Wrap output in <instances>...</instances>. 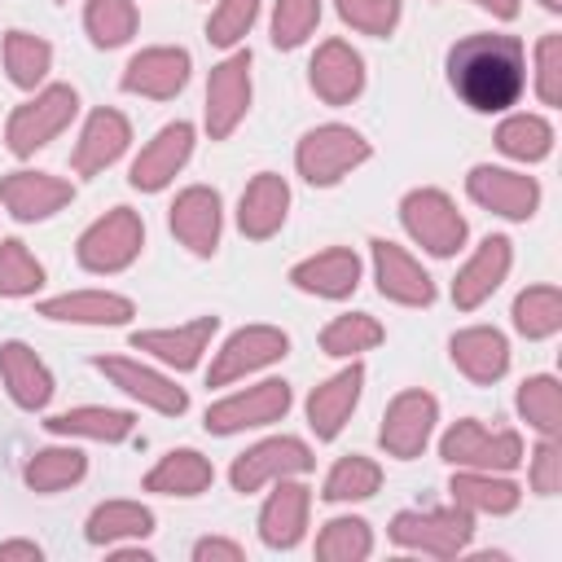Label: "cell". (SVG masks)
I'll return each mask as SVG.
<instances>
[{
	"instance_id": "cell-1",
	"label": "cell",
	"mask_w": 562,
	"mask_h": 562,
	"mask_svg": "<svg viewBox=\"0 0 562 562\" xmlns=\"http://www.w3.org/2000/svg\"><path fill=\"white\" fill-rule=\"evenodd\" d=\"M522 44L514 35H470L448 53V79L470 110H505L522 92Z\"/></svg>"
},
{
	"instance_id": "cell-2",
	"label": "cell",
	"mask_w": 562,
	"mask_h": 562,
	"mask_svg": "<svg viewBox=\"0 0 562 562\" xmlns=\"http://www.w3.org/2000/svg\"><path fill=\"white\" fill-rule=\"evenodd\" d=\"M470 531H474V522H470L465 505L430 509V514H400L395 527H391L395 544H408V549H422V553H439V558H452L470 540Z\"/></svg>"
},
{
	"instance_id": "cell-3",
	"label": "cell",
	"mask_w": 562,
	"mask_h": 562,
	"mask_svg": "<svg viewBox=\"0 0 562 562\" xmlns=\"http://www.w3.org/2000/svg\"><path fill=\"white\" fill-rule=\"evenodd\" d=\"M364 158H369V145L351 127H316L299 145V167H303V176L312 184H329V180H338L347 167H356Z\"/></svg>"
},
{
	"instance_id": "cell-4",
	"label": "cell",
	"mask_w": 562,
	"mask_h": 562,
	"mask_svg": "<svg viewBox=\"0 0 562 562\" xmlns=\"http://www.w3.org/2000/svg\"><path fill=\"white\" fill-rule=\"evenodd\" d=\"M404 224H408V233H413L426 250H435V255H452V250L461 246V237H465L461 215H457L452 202H448L443 193H435V189L404 198Z\"/></svg>"
},
{
	"instance_id": "cell-5",
	"label": "cell",
	"mask_w": 562,
	"mask_h": 562,
	"mask_svg": "<svg viewBox=\"0 0 562 562\" xmlns=\"http://www.w3.org/2000/svg\"><path fill=\"white\" fill-rule=\"evenodd\" d=\"M140 250V220L132 211H110L101 224H92L79 241V259L83 268L97 272H114L123 263H132V255Z\"/></svg>"
},
{
	"instance_id": "cell-6",
	"label": "cell",
	"mask_w": 562,
	"mask_h": 562,
	"mask_svg": "<svg viewBox=\"0 0 562 562\" xmlns=\"http://www.w3.org/2000/svg\"><path fill=\"white\" fill-rule=\"evenodd\" d=\"M443 457L448 461H461V465H483V470H509L518 465L522 448H518V435L509 430H483L479 422H457L448 435H443Z\"/></svg>"
},
{
	"instance_id": "cell-7",
	"label": "cell",
	"mask_w": 562,
	"mask_h": 562,
	"mask_svg": "<svg viewBox=\"0 0 562 562\" xmlns=\"http://www.w3.org/2000/svg\"><path fill=\"white\" fill-rule=\"evenodd\" d=\"M250 53H237L228 57L224 66L211 70V83H206V127L211 136H228L233 123L246 114V101H250Z\"/></svg>"
},
{
	"instance_id": "cell-8",
	"label": "cell",
	"mask_w": 562,
	"mask_h": 562,
	"mask_svg": "<svg viewBox=\"0 0 562 562\" xmlns=\"http://www.w3.org/2000/svg\"><path fill=\"white\" fill-rule=\"evenodd\" d=\"M70 114H75V92H70V88H48L44 97H35L31 105H22V110L9 119V145H13L18 154H31V149H40L48 136H57Z\"/></svg>"
},
{
	"instance_id": "cell-9",
	"label": "cell",
	"mask_w": 562,
	"mask_h": 562,
	"mask_svg": "<svg viewBox=\"0 0 562 562\" xmlns=\"http://www.w3.org/2000/svg\"><path fill=\"white\" fill-rule=\"evenodd\" d=\"M285 408H290V386L285 382H259L246 395H233V400L215 404L206 413V430L228 435V430H241V426H263V422H277Z\"/></svg>"
},
{
	"instance_id": "cell-10",
	"label": "cell",
	"mask_w": 562,
	"mask_h": 562,
	"mask_svg": "<svg viewBox=\"0 0 562 562\" xmlns=\"http://www.w3.org/2000/svg\"><path fill=\"white\" fill-rule=\"evenodd\" d=\"M312 457L299 439H268L259 448H250L237 465H233V487L237 492H255L263 479H285V474H299L307 470Z\"/></svg>"
},
{
	"instance_id": "cell-11",
	"label": "cell",
	"mask_w": 562,
	"mask_h": 562,
	"mask_svg": "<svg viewBox=\"0 0 562 562\" xmlns=\"http://www.w3.org/2000/svg\"><path fill=\"white\" fill-rule=\"evenodd\" d=\"M430 422H435V400L422 395V391H408L391 404L386 413V426H382V448L395 452V457H417L426 435H430Z\"/></svg>"
},
{
	"instance_id": "cell-12",
	"label": "cell",
	"mask_w": 562,
	"mask_h": 562,
	"mask_svg": "<svg viewBox=\"0 0 562 562\" xmlns=\"http://www.w3.org/2000/svg\"><path fill=\"white\" fill-rule=\"evenodd\" d=\"M277 356H285V334H277V329H241V334L228 338V347H224L220 360L211 364V382L224 386V382H233L237 373L259 369V364H268V360H277Z\"/></svg>"
},
{
	"instance_id": "cell-13",
	"label": "cell",
	"mask_w": 562,
	"mask_h": 562,
	"mask_svg": "<svg viewBox=\"0 0 562 562\" xmlns=\"http://www.w3.org/2000/svg\"><path fill=\"white\" fill-rule=\"evenodd\" d=\"M171 228H176V237L189 250L211 255L215 250V237H220V198L211 189L180 193V202L171 206Z\"/></svg>"
},
{
	"instance_id": "cell-14",
	"label": "cell",
	"mask_w": 562,
	"mask_h": 562,
	"mask_svg": "<svg viewBox=\"0 0 562 562\" xmlns=\"http://www.w3.org/2000/svg\"><path fill=\"white\" fill-rule=\"evenodd\" d=\"M189 145H193V127H189V123H171V127H162L158 140L136 158V167H132V184H136V189H162V184L176 176V167L189 158Z\"/></svg>"
},
{
	"instance_id": "cell-15",
	"label": "cell",
	"mask_w": 562,
	"mask_h": 562,
	"mask_svg": "<svg viewBox=\"0 0 562 562\" xmlns=\"http://www.w3.org/2000/svg\"><path fill=\"white\" fill-rule=\"evenodd\" d=\"M470 193L483 202V206H492V211H501V215H514V220H522V215H531L536 211V180H527V176H514V171H492V167H479L474 176H470Z\"/></svg>"
},
{
	"instance_id": "cell-16",
	"label": "cell",
	"mask_w": 562,
	"mask_h": 562,
	"mask_svg": "<svg viewBox=\"0 0 562 562\" xmlns=\"http://www.w3.org/2000/svg\"><path fill=\"white\" fill-rule=\"evenodd\" d=\"M189 75V57L180 48H149L140 57H132L123 88L127 92H149V97H171Z\"/></svg>"
},
{
	"instance_id": "cell-17",
	"label": "cell",
	"mask_w": 562,
	"mask_h": 562,
	"mask_svg": "<svg viewBox=\"0 0 562 562\" xmlns=\"http://www.w3.org/2000/svg\"><path fill=\"white\" fill-rule=\"evenodd\" d=\"M505 268H509V241H505V237H487V241L479 246V255L465 263V272L457 277V285H452L457 307H474V303H483V299L501 285Z\"/></svg>"
},
{
	"instance_id": "cell-18",
	"label": "cell",
	"mask_w": 562,
	"mask_h": 562,
	"mask_svg": "<svg viewBox=\"0 0 562 562\" xmlns=\"http://www.w3.org/2000/svg\"><path fill=\"white\" fill-rule=\"evenodd\" d=\"M0 198L9 202L13 215L22 220H40L48 211H57L61 202H70V184L66 180H53V176H31V171H18L0 184Z\"/></svg>"
},
{
	"instance_id": "cell-19",
	"label": "cell",
	"mask_w": 562,
	"mask_h": 562,
	"mask_svg": "<svg viewBox=\"0 0 562 562\" xmlns=\"http://www.w3.org/2000/svg\"><path fill=\"white\" fill-rule=\"evenodd\" d=\"M373 255H378V285L382 294L400 299V303H430V277L391 241H373Z\"/></svg>"
},
{
	"instance_id": "cell-20",
	"label": "cell",
	"mask_w": 562,
	"mask_h": 562,
	"mask_svg": "<svg viewBox=\"0 0 562 562\" xmlns=\"http://www.w3.org/2000/svg\"><path fill=\"white\" fill-rule=\"evenodd\" d=\"M360 57L347 48V44H325L321 53H316V61H312V88L325 97V101H351L356 92H360Z\"/></svg>"
},
{
	"instance_id": "cell-21",
	"label": "cell",
	"mask_w": 562,
	"mask_h": 562,
	"mask_svg": "<svg viewBox=\"0 0 562 562\" xmlns=\"http://www.w3.org/2000/svg\"><path fill=\"white\" fill-rule=\"evenodd\" d=\"M123 145H127V123H123V114L97 110V114L88 119V127H83L79 149H75V171H83V176L101 171L105 162H114V158L123 154Z\"/></svg>"
},
{
	"instance_id": "cell-22",
	"label": "cell",
	"mask_w": 562,
	"mask_h": 562,
	"mask_svg": "<svg viewBox=\"0 0 562 562\" xmlns=\"http://www.w3.org/2000/svg\"><path fill=\"white\" fill-rule=\"evenodd\" d=\"M97 369H101L105 378H114L127 395L154 404L158 413H184V391L171 386L167 378H158V373H149V369H140V364H127V360H97Z\"/></svg>"
},
{
	"instance_id": "cell-23",
	"label": "cell",
	"mask_w": 562,
	"mask_h": 562,
	"mask_svg": "<svg viewBox=\"0 0 562 562\" xmlns=\"http://www.w3.org/2000/svg\"><path fill=\"white\" fill-rule=\"evenodd\" d=\"M360 378H364V373L351 364L347 373H338L334 382H325V386L312 391V400H307V417H312V426H316L321 439H334L338 426L347 422V413H351V404H356V395H360Z\"/></svg>"
},
{
	"instance_id": "cell-24",
	"label": "cell",
	"mask_w": 562,
	"mask_h": 562,
	"mask_svg": "<svg viewBox=\"0 0 562 562\" xmlns=\"http://www.w3.org/2000/svg\"><path fill=\"white\" fill-rule=\"evenodd\" d=\"M211 329H215V316H202V321H193V325H184V329L136 334V338H132V347L154 351V356H162V360H167V364H176V369H189V364H198V356H202V347H206Z\"/></svg>"
},
{
	"instance_id": "cell-25",
	"label": "cell",
	"mask_w": 562,
	"mask_h": 562,
	"mask_svg": "<svg viewBox=\"0 0 562 562\" xmlns=\"http://www.w3.org/2000/svg\"><path fill=\"white\" fill-rule=\"evenodd\" d=\"M0 369H4V382H9V391H13L18 404L40 408V404L53 395V378H48V369H44V364L35 360V351H26L22 342L0 347Z\"/></svg>"
},
{
	"instance_id": "cell-26",
	"label": "cell",
	"mask_w": 562,
	"mask_h": 562,
	"mask_svg": "<svg viewBox=\"0 0 562 562\" xmlns=\"http://www.w3.org/2000/svg\"><path fill=\"white\" fill-rule=\"evenodd\" d=\"M452 360H457L474 382H492V378L505 373L509 351H505V338H501L496 329H465V334L452 338Z\"/></svg>"
},
{
	"instance_id": "cell-27",
	"label": "cell",
	"mask_w": 562,
	"mask_h": 562,
	"mask_svg": "<svg viewBox=\"0 0 562 562\" xmlns=\"http://www.w3.org/2000/svg\"><path fill=\"white\" fill-rule=\"evenodd\" d=\"M356 272H360V263H356L351 250H325V255H316V259H307V263L294 268V285L338 299V294H351L356 290Z\"/></svg>"
},
{
	"instance_id": "cell-28",
	"label": "cell",
	"mask_w": 562,
	"mask_h": 562,
	"mask_svg": "<svg viewBox=\"0 0 562 562\" xmlns=\"http://www.w3.org/2000/svg\"><path fill=\"white\" fill-rule=\"evenodd\" d=\"M285 202H290L285 180H281V176H259V180L246 189V198H241V228H246L250 237H268V233L281 224Z\"/></svg>"
},
{
	"instance_id": "cell-29",
	"label": "cell",
	"mask_w": 562,
	"mask_h": 562,
	"mask_svg": "<svg viewBox=\"0 0 562 562\" xmlns=\"http://www.w3.org/2000/svg\"><path fill=\"white\" fill-rule=\"evenodd\" d=\"M53 321H88V325H119L132 316V303L119 294H61L40 307Z\"/></svg>"
},
{
	"instance_id": "cell-30",
	"label": "cell",
	"mask_w": 562,
	"mask_h": 562,
	"mask_svg": "<svg viewBox=\"0 0 562 562\" xmlns=\"http://www.w3.org/2000/svg\"><path fill=\"white\" fill-rule=\"evenodd\" d=\"M303 518H307V492L294 487V483H281L272 492V501L263 505V540L277 544V549L294 544L299 531H303Z\"/></svg>"
},
{
	"instance_id": "cell-31",
	"label": "cell",
	"mask_w": 562,
	"mask_h": 562,
	"mask_svg": "<svg viewBox=\"0 0 562 562\" xmlns=\"http://www.w3.org/2000/svg\"><path fill=\"white\" fill-rule=\"evenodd\" d=\"M48 430L57 435H88V439H123L132 435V413H119V408H75V413H57L44 422Z\"/></svg>"
},
{
	"instance_id": "cell-32",
	"label": "cell",
	"mask_w": 562,
	"mask_h": 562,
	"mask_svg": "<svg viewBox=\"0 0 562 562\" xmlns=\"http://www.w3.org/2000/svg\"><path fill=\"white\" fill-rule=\"evenodd\" d=\"M206 483H211V465H206L198 452H171V457L145 479L149 492H176V496H193V492H202Z\"/></svg>"
},
{
	"instance_id": "cell-33",
	"label": "cell",
	"mask_w": 562,
	"mask_h": 562,
	"mask_svg": "<svg viewBox=\"0 0 562 562\" xmlns=\"http://www.w3.org/2000/svg\"><path fill=\"white\" fill-rule=\"evenodd\" d=\"M452 496L465 509H487V514H505L518 505V487L505 479H479V474H457L452 479Z\"/></svg>"
},
{
	"instance_id": "cell-34",
	"label": "cell",
	"mask_w": 562,
	"mask_h": 562,
	"mask_svg": "<svg viewBox=\"0 0 562 562\" xmlns=\"http://www.w3.org/2000/svg\"><path fill=\"white\" fill-rule=\"evenodd\" d=\"M79 474H83V457H79L75 448H48V452H40V457L26 465V483H31L35 492H57V487L75 483Z\"/></svg>"
},
{
	"instance_id": "cell-35",
	"label": "cell",
	"mask_w": 562,
	"mask_h": 562,
	"mask_svg": "<svg viewBox=\"0 0 562 562\" xmlns=\"http://www.w3.org/2000/svg\"><path fill=\"white\" fill-rule=\"evenodd\" d=\"M149 527H154L149 509L114 501V505H101V509L92 514V522H88V536H92L97 544H105V540H119V536H145Z\"/></svg>"
},
{
	"instance_id": "cell-36",
	"label": "cell",
	"mask_w": 562,
	"mask_h": 562,
	"mask_svg": "<svg viewBox=\"0 0 562 562\" xmlns=\"http://www.w3.org/2000/svg\"><path fill=\"white\" fill-rule=\"evenodd\" d=\"M364 553H369V527L360 518H334L316 540V558L325 562H351Z\"/></svg>"
},
{
	"instance_id": "cell-37",
	"label": "cell",
	"mask_w": 562,
	"mask_h": 562,
	"mask_svg": "<svg viewBox=\"0 0 562 562\" xmlns=\"http://www.w3.org/2000/svg\"><path fill=\"white\" fill-rule=\"evenodd\" d=\"M514 321H518V329L527 338L553 334L562 325V299H558V290H527L518 299V307H514Z\"/></svg>"
},
{
	"instance_id": "cell-38",
	"label": "cell",
	"mask_w": 562,
	"mask_h": 562,
	"mask_svg": "<svg viewBox=\"0 0 562 562\" xmlns=\"http://www.w3.org/2000/svg\"><path fill=\"white\" fill-rule=\"evenodd\" d=\"M4 57H9L13 83H22V88H35V79L48 70V57H53V53H48V44H44V40L13 31V35L4 40Z\"/></svg>"
},
{
	"instance_id": "cell-39",
	"label": "cell",
	"mask_w": 562,
	"mask_h": 562,
	"mask_svg": "<svg viewBox=\"0 0 562 562\" xmlns=\"http://www.w3.org/2000/svg\"><path fill=\"white\" fill-rule=\"evenodd\" d=\"M136 26L132 0H92L88 4V31L97 44H123Z\"/></svg>"
},
{
	"instance_id": "cell-40",
	"label": "cell",
	"mask_w": 562,
	"mask_h": 562,
	"mask_svg": "<svg viewBox=\"0 0 562 562\" xmlns=\"http://www.w3.org/2000/svg\"><path fill=\"white\" fill-rule=\"evenodd\" d=\"M496 140H501V149H505V154H514V158H531V162H536V158H544V154H549L553 132H549V123H544V119H527V114H522V119H509V123L501 127V136H496Z\"/></svg>"
},
{
	"instance_id": "cell-41",
	"label": "cell",
	"mask_w": 562,
	"mask_h": 562,
	"mask_svg": "<svg viewBox=\"0 0 562 562\" xmlns=\"http://www.w3.org/2000/svg\"><path fill=\"white\" fill-rule=\"evenodd\" d=\"M378 492V465L364 461V457H347L334 465L329 483H325V496L329 501H356V496H369Z\"/></svg>"
},
{
	"instance_id": "cell-42",
	"label": "cell",
	"mask_w": 562,
	"mask_h": 562,
	"mask_svg": "<svg viewBox=\"0 0 562 562\" xmlns=\"http://www.w3.org/2000/svg\"><path fill=\"white\" fill-rule=\"evenodd\" d=\"M518 404H522L527 422H536L544 435H553V430H558V417H562V391H558V382H553V378H531V382L522 386Z\"/></svg>"
},
{
	"instance_id": "cell-43",
	"label": "cell",
	"mask_w": 562,
	"mask_h": 562,
	"mask_svg": "<svg viewBox=\"0 0 562 562\" xmlns=\"http://www.w3.org/2000/svg\"><path fill=\"white\" fill-rule=\"evenodd\" d=\"M382 338V329L369 321V316H338L329 329H325V351L329 356H351V351H364Z\"/></svg>"
},
{
	"instance_id": "cell-44",
	"label": "cell",
	"mask_w": 562,
	"mask_h": 562,
	"mask_svg": "<svg viewBox=\"0 0 562 562\" xmlns=\"http://www.w3.org/2000/svg\"><path fill=\"white\" fill-rule=\"evenodd\" d=\"M40 263L26 255L22 241H4L0 246V294H26L40 285Z\"/></svg>"
},
{
	"instance_id": "cell-45",
	"label": "cell",
	"mask_w": 562,
	"mask_h": 562,
	"mask_svg": "<svg viewBox=\"0 0 562 562\" xmlns=\"http://www.w3.org/2000/svg\"><path fill=\"white\" fill-rule=\"evenodd\" d=\"M321 18V4L316 0H277V22H272V40L281 48H294Z\"/></svg>"
},
{
	"instance_id": "cell-46",
	"label": "cell",
	"mask_w": 562,
	"mask_h": 562,
	"mask_svg": "<svg viewBox=\"0 0 562 562\" xmlns=\"http://www.w3.org/2000/svg\"><path fill=\"white\" fill-rule=\"evenodd\" d=\"M342 18L369 35H386L395 26V13H400V0H338Z\"/></svg>"
},
{
	"instance_id": "cell-47",
	"label": "cell",
	"mask_w": 562,
	"mask_h": 562,
	"mask_svg": "<svg viewBox=\"0 0 562 562\" xmlns=\"http://www.w3.org/2000/svg\"><path fill=\"white\" fill-rule=\"evenodd\" d=\"M255 9H259V0H224L220 4V13L211 18V44H233L237 35H246V26L255 22Z\"/></svg>"
},
{
	"instance_id": "cell-48",
	"label": "cell",
	"mask_w": 562,
	"mask_h": 562,
	"mask_svg": "<svg viewBox=\"0 0 562 562\" xmlns=\"http://www.w3.org/2000/svg\"><path fill=\"white\" fill-rule=\"evenodd\" d=\"M540 97L549 105L562 101V40L558 35H549L540 44Z\"/></svg>"
},
{
	"instance_id": "cell-49",
	"label": "cell",
	"mask_w": 562,
	"mask_h": 562,
	"mask_svg": "<svg viewBox=\"0 0 562 562\" xmlns=\"http://www.w3.org/2000/svg\"><path fill=\"white\" fill-rule=\"evenodd\" d=\"M558 448L553 443H544L540 452H536V474H531V483H536V492H558Z\"/></svg>"
},
{
	"instance_id": "cell-50",
	"label": "cell",
	"mask_w": 562,
	"mask_h": 562,
	"mask_svg": "<svg viewBox=\"0 0 562 562\" xmlns=\"http://www.w3.org/2000/svg\"><path fill=\"white\" fill-rule=\"evenodd\" d=\"M198 558H228V562H237L241 549H237V544H224V540H202V544H198Z\"/></svg>"
},
{
	"instance_id": "cell-51",
	"label": "cell",
	"mask_w": 562,
	"mask_h": 562,
	"mask_svg": "<svg viewBox=\"0 0 562 562\" xmlns=\"http://www.w3.org/2000/svg\"><path fill=\"white\" fill-rule=\"evenodd\" d=\"M0 558H40L35 544H0Z\"/></svg>"
},
{
	"instance_id": "cell-52",
	"label": "cell",
	"mask_w": 562,
	"mask_h": 562,
	"mask_svg": "<svg viewBox=\"0 0 562 562\" xmlns=\"http://www.w3.org/2000/svg\"><path fill=\"white\" fill-rule=\"evenodd\" d=\"M483 9H492L496 18H514V9H518V0H479Z\"/></svg>"
},
{
	"instance_id": "cell-53",
	"label": "cell",
	"mask_w": 562,
	"mask_h": 562,
	"mask_svg": "<svg viewBox=\"0 0 562 562\" xmlns=\"http://www.w3.org/2000/svg\"><path fill=\"white\" fill-rule=\"evenodd\" d=\"M544 4H549V9H558V4H562V0H544Z\"/></svg>"
}]
</instances>
